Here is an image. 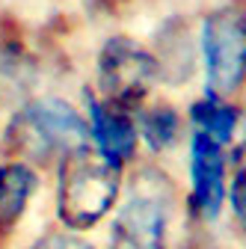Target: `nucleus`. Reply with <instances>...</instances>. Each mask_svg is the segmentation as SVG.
<instances>
[{
	"label": "nucleus",
	"mask_w": 246,
	"mask_h": 249,
	"mask_svg": "<svg viewBox=\"0 0 246 249\" xmlns=\"http://www.w3.org/2000/svg\"><path fill=\"white\" fill-rule=\"evenodd\" d=\"M83 145H89L83 110L63 95H36L21 101L0 134V151L6 160L30 163L39 172L56 166L66 154Z\"/></svg>",
	"instance_id": "1"
},
{
	"label": "nucleus",
	"mask_w": 246,
	"mask_h": 249,
	"mask_svg": "<svg viewBox=\"0 0 246 249\" xmlns=\"http://www.w3.org/2000/svg\"><path fill=\"white\" fill-rule=\"evenodd\" d=\"M42 190V172L21 160H0V246L9 243Z\"/></svg>",
	"instance_id": "9"
},
{
	"label": "nucleus",
	"mask_w": 246,
	"mask_h": 249,
	"mask_svg": "<svg viewBox=\"0 0 246 249\" xmlns=\"http://www.w3.org/2000/svg\"><path fill=\"white\" fill-rule=\"evenodd\" d=\"M160 83L155 53L128 33H113L95 53V86H89L101 101L137 113L148 104Z\"/></svg>",
	"instance_id": "5"
},
{
	"label": "nucleus",
	"mask_w": 246,
	"mask_h": 249,
	"mask_svg": "<svg viewBox=\"0 0 246 249\" xmlns=\"http://www.w3.org/2000/svg\"><path fill=\"white\" fill-rule=\"evenodd\" d=\"M155 53L160 83L166 86H184L199 69V45L196 30L184 15H169L155 33V45L148 48Z\"/></svg>",
	"instance_id": "8"
},
{
	"label": "nucleus",
	"mask_w": 246,
	"mask_h": 249,
	"mask_svg": "<svg viewBox=\"0 0 246 249\" xmlns=\"http://www.w3.org/2000/svg\"><path fill=\"white\" fill-rule=\"evenodd\" d=\"M240 119H243L240 107L234 101H228V98L213 95V92H202V95L187 107V124H190V128L196 134L213 140L223 148L234 145Z\"/></svg>",
	"instance_id": "11"
},
{
	"label": "nucleus",
	"mask_w": 246,
	"mask_h": 249,
	"mask_svg": "<svg viewBox=\"0 0 246 249\" xmlns=\"http://www.w3.org/2000/svg\"><path fill=\"white\" fill-rule=\"evenodd\" d=\"M137 119V134H140V145L148 148V154L163 158L172 148L181 145L187 131V119L184 113L172 104V101H148L145 107H140L134 113Z\"/></svg>",
	"instance_id": "10"
},
{
	"label": "nucleus",
	"mask_w": 246,
	"mask_h": 249,
	"mask_svg": "<svg viewBox=\"0 0 246 249\" xmlns=\"http://www.w3.org/2000/svg\"><path fill=\"white\" fill-rule=\"evenodd\" d=\"M27 249H98V246L92 240H86L83 234H71V231L56 226V229L42 231Z\"/></svg>",
	"instance_id": "13"
},
{
	"label": "nucleus",
	"mask_w": 246,
	"mask_h": 249,
	"mask_svg": "<svg viewBox=\"0 0 246 249\" xmlns=\"http://www.w3.org/2000/svg\"><path fill=\"white\" fill-rule=\"evenodd\" d=\"M178 249H220V243L213 240V234L202 226H190L184 240L178 243Z\"/></svg>",
	"instance_id": "14"
},
{
	"label": "nucleus",
	"mask_w": 246,
	"mask_h": 249,
	"mask_svg": "<svg viewBox=\"0 0 246 249\" xmlns=\"http://www.w3.org/2000/svg\"><path fill=\"white\" fill-rule=\"evenodd\" d=\"M226 208L231 211L234 226L246 234V166H234L228 193H226Z\"/></svg>",
	"instance_id": "12"
},
{
	"label": "nucleus",
	"mask_w": 246,
	"mask_h": 249,
	"mask_svg": "<svg viewBox=\"0 0 246 249\" xmlns=\"http://www.w3.org/2000/svg\"><path fill=\"white\" fill-rule=\"evenodd\" d=\"M83 119L92 151L101 154L110 166L128 172L140 158V134L134 113L101 101L89 86H83Z\"/></svg>",
	"instance_id": "7"
},
{
	"label": "nucleus",
	"mask_w": 246,
	"mask_h": 249,
	"mask_svg": "<svg viewBox=\"0 0 246 249\" xmlns=\"http://www.w3.org/2000/svg\"><path fill=\"white\" fill-rule=\"evenodd\" d=\"M187 220L190 226H213L226 211L228 193V154L213 140L190 131L187 134Z\"/></svg>",
	"instance_id": "6"
},
{
	"label": "nucleus",
	"mask_w": 246,
	"mask_h": 249,
	"mask_svg": "<svg viewBox=\"0 0 246 249\" xmlns=\"http://www.w3.org/2000/svg\"><path fill=\"white\" fill-rule=\"evenodd\" d=\"M231 160H234V166H246V134H243V140L234 145V154H231Z\"/></svg>",
	"instance_id": "15"
},
{
	"label": "nucleus",
	"mask_w": 246,
	"mask_h": 249,
	"mask_svg": "<svg viewBox=\"0 0 246 249\" xmlns=\"http://www.w3.org/2000/svg\"><path fill=\"white\" fill-rule=\"evenodd\" d=\"M53 169V213L59 229L86 234L116 211L125 187V172L110 166L101 154L92 151V145L66 154Z\"/></svg>",
	"instance_id": "3"
},
{
	"label": "nucleus",
	"mask_w": 246,
	"mask_h": 249,
	"mask_svg": "<svg viewBox=\"0 0 246 249\" xmlns=\"http://www.w3.org/2000/svg\"><path fill=\"white\" fill-rule=\"evenodd\" d=\"M178 187L158 163H134L107 234V249H172Z\"/></svg>",
	"instance_id": "2"
},
{
	"label": "nucleus",
	"mask_w": 246,
	"mask_h": 249,
	"mask_svg": "<svg viewBox=\"0 0 246 249\" xmlns=\"http://www.w3.org/2000/svg\"><path fill=\"white\" fill-rule=\"evenodd\" d=\"M205 92L234 98L246 89V0H226L202 15L196 30Z\"/></svg>",
	"instance_id": "4"
}]
</instances>
